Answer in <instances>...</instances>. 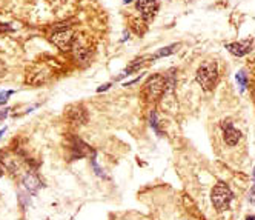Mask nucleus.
<instances>
[{
	"instance_id": "f257e3e1",
	"label": "nucleus",
	"mask_w": 255,
	"mask_h": 220,
	"mask_svg": "<svg viewBox=\"0 0 255 220\" xmlns=\"http://www.w3.org/2000/svg\"><path fill=\"white\" fill-rule=\"evenodd\" d=\"M166 89H168L166 77L161 74H154L144 82L141 88V97L146 103H155L166 93Z\"/></svg>"
},
{
	"instance_id": "f03ea898",
	"label": "nucleus",
	"mask_w": 255,
	"mask_h": 220,
	"mask_svg": "<svg viewBox=\"0 0 255 220\" xmlns=\"http://www.w3.org/2000/svg\"><path fill=\"white\" fill-rule=\"evenodd\" d=\"M195 80L205 91H212L218 80V63L215 60H205L195 72Z\"/></svg>"
},
{
	"instance_id": "7ed1b4c3",
	"label": "nucleus",
	"mask_w": 255,
	"mask_h": 220,
	"mask_svg": "<svg viewBox=\"0 0 255 220\" xmlns=\"http://www.w3.org/2000/svg\"><path fill=\"white\" fill-rule=\"evenodd\" d=\"M74 35L76 34L71 29V25L57 23L52 26V32L49 34V39L62 51H71V45H72V40H74Z\"/></svg>"
},
{
	"instance_id": "20e7f679",
	"label": "nucleus",
	"mask_w": 255,
	"mask_h": 220,
	"mask_svg": "<svg viewBox=\"0 0 255 220\" xmlns=\"http://www.w3.org/2000/svg\"><path fill=\"white\" fill-rule=\"evenodd\" d=\"M232 199H234V193L225 182H218L211 191L212 205H214L215 211H218V213L226 211L231 207Z\"/></svg>"
},
{
	"instance_id": "39448f33",
	"label": "nucleus",
	"mask_w": 255,
	"mask_h": 220,
	"mask_svg": "<svg viewBox=\"0 0 255 220\" xmlns=\"http://www.w3.org/2000/svg\"><path fill=\"white\" fill-rule=\"evenodd\" d=\"M71 52L79 63H88L93 56V45L86 34H76L71 45Z\"/></svg>"
},
{
	"instance_id": "423d86ee",
	"label": "nucleus",
	"mask_w": 255,
	"mask_h": 220,
	"mask_svg": "<svg viewBox=\"0 0 255 220\" xmlns=\"http://www.w3.org/2000/svg\"><path fill=\"white\" fill-rule=\"evenodd\" d=\"M96 156V151L91 148L88 143H85L80 137L71 136L68 139V159L69 160H77L83 157H91Z\"/></svg>"
},
{
	"instance_id": "0eeeda50",
	"label": "nucleus",
	"mask_w": 255,
	"mask_h": 220,
	"mask_svg": "<svg viewBox=\"0 0 255 220\" xmlns=\"http://www.w3.org/2000/svg\"><path fill=\"white\" fill-rule=\"evenodd\" d=\"M66 119L71 125L82 126L88 122V111L82 103H74L66 108Z\"/></svg>"
},
{
	"instance_id": "6e6552de",
	"label": "nucleus",
	"mask_w": 255,
	"mask_h": 220,
	"mask_svg": "<svg viewBox=\"0 0 255 220\" xmlns=\"http://www.w3.org/2000/svg\"><path fill=\"white\" fill-rule=\"evenodd\" d=\"M158 8H160L158 0H138V2H137V9L140 11L141 19L146 23L154 20Z\"/></svg>"
},
{
	"instance_id": "1a4fd4ad",
	"label": "nucleus",
	"mask_w": 255,
	"mask_h": 220,
	"mask_svg": "<svg viewBox=\"0 0 255 220\" xmlns=\"http://www.w3.org/2000/svg\"><path fill=\"white\" fill-rule=\"evenodd\" d=\"M220 128H222V131H223V139L226 142V145L229 146H235L237 143L240 142L242 139V133L237 130V128L232 125L231 120H223L220 123Z\"/></svg>"
},
{
	"instance_id": "9d476101",
	"label": "nucleus",
	"mask_w": 255,
	"mask_h": 220,
	"mask_svg": "<svg viewBox=\"0 0 255 220\" xmlns=\"http://www.w3.org/2000/svg\"><path fill=\"white\" fill-rule=\"evenodd\" d=\"M252 45H254V40L252 39H245V40H240V42L226 43L225 48L232 54V56H235V57H243V56H246V54L251 52Z\"/></svg>"
},
{
	"instance_id": "9b49d317",
	"label": "nucleus",
	"mask_w": 255,
	"mask_h": 220,
	"mask_svg": "<svg viewBox=\"0 0 255 220\" xmlns=\"http://www.w3.org/2000/svg\"><path fill=\"white\" fill-rule=\"evenodd\" d=\"M180 48V43H174V45H169V46H165V48H160L155 54H152V56L149 57V60H157L160 57H166V56H171V54H174L175 51H178Z\"/></svg>"
},
{
	"instance_id": "f8f14e48",
	"label": "nucleus",
	"mask_w": 255,
	"mask_h": 220,
	"mask_svg": "<svg viewBox=\"0 0 255 220\" xmlns=\"http://www.w3.org/2000/svg\"><path fill=\"white\" fill-rule=\"evenodd\" d=\"M131 28H132V31L135 34L143 35L144 32H146V29H148V23L144 22L143 19L140 20V19H135V17H131Z\"/></svg>"
},
{
	"instance_id": "ddd939ff",
	"label": "nucleus",
	"mask_w": 255,
	"mask_h": 220,
	"mask_svg": "<svg viewBox=\"0 0 255 220\" xmlns=\"http://www.w3.org/2000/svg\"><path fill=\"white\" fill-rule=\"evenodd\" d=\"M235 79H237V82H239V85H240V89H242V91H245V89H246V86H248V77H246V72H245V71L237 72Z\"/></svg>"
},
{
	"instance_id": "4468645a",
	"label": "nucleus",
	"mask_w": 255,
	"mask_h": 220,
	"mask_svg": "<svg viewBox=\"0 0 255 220\" xmlns=\"http://www.w3.org/2000/svg\"><path fill=\"white\" fill-rule=\"evenodd\" d=\"M151 126H152V130H154L157 134H161L160 128H158V125H157V114H155V111L151 113Z\"/></svg>"
},
{
	"instance_id": "2eb2a0df",
	"label": "nucleus",
	"mask_w": 255,
	"mask_h": 220,
	"mask_svg": "<svg viewBox=\"0 0 255 220\" xmlns=\"http://www.w3.org/2000/svg\"><path fill=\"white\" fill-rule=\"evenodd\" d=\"M3 32H12V28L8 23H2V22H0V34H3Z\"/></svg>"
},
{
	"instance_id": "dca6fc26",
	"label": "nucleus",
	"mask_w": 255,
	"mask_h": 220,
	"mask_svg": "<svg viewBox=\"0 0 255 220\" xmlns=\"http://www.w3.org/2000/svg\"><path fill=\"white\" fill-rule=\"evenodd\" d=\"M11 94H12V91H6V93H0V105L6 103V100H8V96H11Z\"/></svg>"
},
{
	"instance_id": "f3484780",
	"label": "nucleus",
	"mask_w": 255,
	"mask_h": 220,
	"mask_svg": "<svg viewBox=\"0 0 255 220\" xmlns=\"http://www.w3.org/2000/svg\"><path fill=\"white\" fill-rule=\"evenodd\" d=\"M249 202L255 205V182H254V185L251 188V193H249Z\"/></svg>"
},
{
	"instance_id": "a211bd4d",
	"label": "nucleus",
	"mask_w": 255,
	"mask_h": 220,
	"mask_svg": "<svg viewBox=\"0 0 255 220\" xmlns=\"http://www.w3.org/2000/svg\"><path fill=\"white\" fill-rule=\"evenodd\" d=\"M6 116H8V109H2V111H0V120H3Z\"/></svg>"
},
{
	"instance_id": "6ab92c4d",
	"label": "nucleus",
	"mask_w": 255,
	"mask_h": 220,
	"mask_svg": "<svg viewBox=\"0 0 255 220\" xmlns=\"http://www.w3.org/2000/svg\"><path fill=\"white\" fill-rule=\"evenodd\" d=\"M5 171H6V168L3 167V163H2V162H0V177H2V176L5 174Z\"/></svg>"
},
{
	"instance_id": "aec40b11",
	"label": "nucleus",
	"mask_w": 255,
	"mask_h": 220,
	"mask_svg": "<svg viewBox=\"0 0 255 220\" xmlns=\"http://www.w3.org/2000/svg\"><path fill=\"white\" fill-rule=\"evenodd\" d=\"M245 220H255V216H248Z\"/></svg>"
},
{
	"instance_id": "412c9836",
	"label": "nucleus",
	"mask_w": 255,
	"mask_h": 220,
	"mask_svg": "<svg viewBox=\"0 0 255 220\" xmlns=\"http://www.w3.org/2000/svg\"><path fill=\"white\" fill-rule=\"evenodd\" d=\"M5 131H6V130H5V128H3V130H0V139H2V136L5 134Z\"/></svg>"
},
{
	"instance_id": "4be33fe9",
	"label": "nucleus",
	"mask_w": 255,
	"mask_h": 220,
	"mask_svg": "<svg viewBox=\"0 0 255 220\" xmlns=\"http://www.w3.org/2000/svg\"><path fill=\"white\" fill-rule=\"evenodd\" d=\"M252 177H254V182H255V167H254V173H252Z\"/></svg>"
},
{
	"instance_id": "5701e85b",
	"label": "nucleus",
	"mask_w": 255,
	"mask_h": 220,
	"mask_svg": "<svg viewBox=\"0 0 255 220\" xmlns=\"http://www.w3.org/2000/svg\"><path fill=\"white\" fill-rule=\"evenodd\" d=\"M123 2H125V3H129V2H132V0H123Z\"/></svg>"
}]
</instances>
